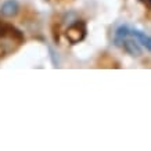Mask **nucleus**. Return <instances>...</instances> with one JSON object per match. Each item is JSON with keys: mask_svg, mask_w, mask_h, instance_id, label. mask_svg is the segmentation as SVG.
<instances>
[{"mask_svg": "<svg viewBox=\"0 0 151 151\" xmlns=\"http://www.w3.org/2000/svg\"><path fill=\"white\" fill-rule=\"evenodd\" d=\"M144 46H146V49L148 51H151V36H148L147 37V40H146V45H144Z\"/></svg>", "mask_w": 151, "mask_h": 151, "instance_id": "nucleus-7", "label": "nucleus"}, {"mask_svg": "<svg viewBox=\"0 0 151 151\" xmlns=\"http://www.w3.org/2000/svg\"><path fill=\"white\" fill-rule=\"evenodd\" d=\"M140 3H143V4L146 6L148 10H151V0H139Z\"/></svg>", "mask_w": 151, "mask_h": 151, "instance_id": "nucleus-6", "label": "nucleus"}, {"mask_svg": "<svg viewBox=\"0 0 151 151\" xmlns=\"http://www.w3.org/2000/svg\"><path fill=\"white\" fill-rule=\"evenodd\" d=\"M86 36V25L83 21H76L65 31V37L71 45H78Z\"/></svg>", "mask_w": 151, "mask_h": 151, "instance_id": "nucleus-1", "label": "nucleus"}, {"mask_svg": "<svg viewBox=\"0 0 151 151\" xmlns=\"http://www.w3.org/2000/svg\"><path fill=\"white\" fill-rule=\"evenodd\" d=\"M130 35V29H129L126 25H121L118 27V29L115 31V35H114V45L115 46L121 47L124 45L125 39H128V36Z\"/></svg>", "mask_w": 151, "mask_h": 151, "instance_id": "nucleus-3", "label": "nucleus"}, {"mask_svg": "<svg viewBox=\"0 0 151 151\" xmlns=\"http://www.w3.org/2000/svg\"><path fill=\"white\" fill-rule=\"evenodd\" d=\"M133 35V36L136 37V40L139 42V43H142L143 46H144V45H146V40H147V35L144 32H142V31H137V29H134V31H132V32H130Z\"/></svg>", "mask_w": 151, "mask_h": 151, "instance_id": "nucleus-5", "label": "nucleus"}, {"mask_svg": "<svg viewBox=\"0 0 151 151\" xmlns=\"http://www.w3.org/2000/svg\"><path fill=\"white\" fill-rule=\"evenodd\" d=\"M19 11V4L17 0H6L0 7V15L4 18H13Z\"/></svg>", "mask_w": 151, "mask_h": 151, "instance_id": "nucleus-2", "label": "nucleus"}, {"mask_svg": "<svg viewBox=\"0 0 151 151\" xmlns=\"http://www.w3.org/2000/svg\"><path fill=\"white\" fill-rule=\"evenodd\" d=\"M122 46H124L125 51L128 54H130L132 57H140L142 55V49H140L137 42L133 40V39H125Z\"/></svg>", "mask_w": 151, "mask_h": 151, "instance_id": "nucleus-4", "label": "nucleus"}]
</instances>
